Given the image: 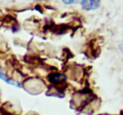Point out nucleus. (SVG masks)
Returning a JSON list of instances; mask_svg holds the SVG:
<instances>
[{
  "label": "nucleus",
  "instance_id": "1",
  "mask_svg": "<svg viewBox=\"0 0 123 115\" xmlns=\"http://www.w3.org/2000/svg\"><path fill=\"white\" fill-rule=\"evenodd\" d=\"M67 77L64 74L60 73H50L48 76V80L51 84L55 85L63 84L66 80Z\"/></svg>",
  "mask_w": 123,
  "mask_h": 115
},
{
  "label": "nucleus",
  "instance_id": "2",
  "mask_svg": "<svg viewBox=\"0 0 123 115\" xmlns=\"http://www.w3.org/2000/svg\"><path fill=\"white\" fill-rule=\"evenodd\" d=\"M100 1H97V0H90V1L86 0V1H82L81 5L83 9L90 11L97 9L100 5Z\"/></svg>",
  "mask_w": 123,
  "mask_h": 115
},
{
  "label": "nucleus",
  "instance_id": "3",
  "mask_svg": "<svg viewBox=\"0 0 123 115\" xmlns=\"http://www.w3.org/2000/svg\"><path fill=\"white\" fill-rule=\"evenodd\" d=\"M0 78H1L3 80H5V82H6L7 84H10V85H12V86H16V87L21 88V86H20L19 84H15V83H14V82H12L11 81H10V80H8V79H7V78H6V77L5 76V75H3V73H0Z\"/></svg>",
  "mask_w": 123,
  "mask_h": 115
},
{
  "label": "nucleus",
  "instance_id": "4",
  "mask_svg": "<svg viewBox=\"0 0 123 115\" xmlns=\"http://www.w3.org/2000/svg\"><path fill=\"white\" fill-rule=\"evenodd\" d=\"M62 1L65 4H71V3H73L74 2H75L74 1H66V0H63Z\"/></svg>",
  "mask_w": 123,
  "mask_h": 115
}]
</instances>
